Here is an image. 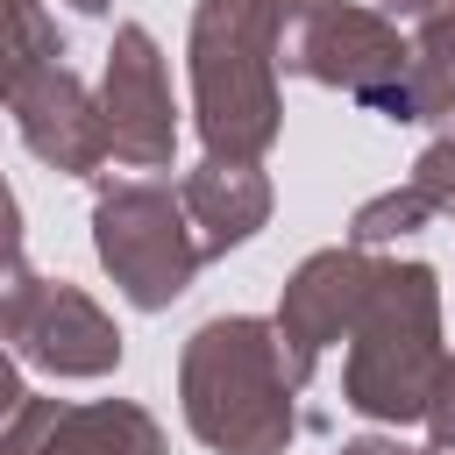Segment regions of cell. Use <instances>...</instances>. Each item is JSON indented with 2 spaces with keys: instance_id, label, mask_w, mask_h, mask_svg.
<instances>
[{
  "instance_id": "obj_1",
  "label": "cell",
  "mask_w": 455,
  "mask_h": 455,
  "mask_svg": "<svg viewBox=\"0 0 455 455\" xmlns=\"http://www.w3.org/2000/svg\"><path fill=\"white\" fill-rule=\"evenodd\" d=\"M185 427L213 455H284L299 434V377L284 363L277 320L220 313L178 355Z\"/></svg>"
},
{
  "instance_id": "obj_2",
  "label": "cell",
  "mask_w": 455,
  "mask_h": 455,
  "mask_svg": "<svg viewBox=\"0 0 455 455\" xmlns=\"http://www.w3.org/2000/svg\"><path fill=\"white\" fill-rule=\"evenodd\" d=\"M441 284L427 263H384L355 327H348V363H341V405L384 427L427 419L434 377H441Z\"/></svg>"
},
{
  "instance_id": "obj_3",
  "label": "cell",
  "mask_w": 455,
  "mask_h": 455,
  "mask_svg": "<svg viewBox=\"0 0 455 455\" xmlns=\"http://www.w3.org/2000/svg\"><path fill=\"white\" fill-rule=\"evenodd\" d=\"M192 121L206 156L263 164L284 128L270 0H199L192 7Z\"/></svg>"
},
{
  "instance_id": "obj_4",
  "label": "cell",
  "mask_w": 455,
  "mask_h": 455,
  "mask_svg": "<svg viewBox=\"0 0 455 455\" xmlns=\"http://www.w3.org/2000/svg\"><path fill=\"white\" fill-rule=\"evenodd\" d=\"M270 43H277V71L334 85L384 121H412V100H405L412 43L398 36L391 14L348 7V0H270Z\"/></svg>"
},
{
  "instance_id": "obj_5",
  "label": "cell",
  "mask_w": 455,
  "mask_h": 455,
  "mask_svg": "<svg viewBox=\"0 0 455 455\" xmlns=\"http://www.w3.org/2000/svg\"><path fill=\"white\" fill-rule=\"evenodd\" d=\"M92 249H100L107 277L121 284V299L142 306V313H164L171 299H185L199 263H206V249H199L192 220H185V199L164 178H114V185H100V199H92Z\"/></svg>"
},
{
  "instance_id": "obj_6",
  "label": "cell",
  "mask_w": 455,
  "mask_h": 455,
  "mask_svg": "<svg viewBox=\"0 0 455 455\" xmlns=\"http://www.w3.org/2000/svg\"><path fill=\"white\" fill-rule=\"evenodd\" d=\"M100 121H107V149L128 171H164L178 149V107H171V71L164 50L142 21H121L107 43V71H100Z\"/></svg>"
},
{
  "instance_id": "obj_7",
  "label": "cell",
  "mask_w": 455,
  "mask_h": 455,
  "mask_svg": "<svg viewBox=\"0 0 455 455\" xmlns=\"http://www.w3.org/2000/svg\"><path fill=\"white\" fill-rule=\"evenodd\" d=\"M377 270H384V256H370V249H355V242L313 249V256L291 270V284H284V299H277V341H284V363H291L299 384L320 370V355H327L334 341H348V327H355Z\"/></svg>"
},
{
  "instance_id": "obj_8",
  "label": "cell",
  "mask_w": 455,
  "mask_h": 455,
  "mask_svg": "<svg viewBox=\"0 0 455 455\" xmlns=\"http://www.w3.org/2000/svg\"><path fill=\"white\" fill-rule=\"evenodd\" d=\"M0 455H164V427L128 398H100V405L28 398L0 434Z\"/></svg>"
},
{
  "instance_id": "obj_9",
  "label": "cell",
  "mask_w": 455,
  "mask_h": 455,
  "mask_svg": "<svg viewBox=\"0 0 455 455\" xmlns=\"http://www.w3.org/2000/svg\"><path fill=\"white\" fill-rule=\"evenodd\" d=\"M7 114H14V128H21V142H28V156L50 164V171H64V178H92V171L114 156V149H107L100 100L85 92V78H78L71 64H50Z\"/></svg>"
},
{
  "instance_id": "obj_10",
  "label": "cell",
  "mask_w": 455,
  "mask_h": 455,
  "mask_svg": "<svg viewBox=\"0 0 455 455\" xmlns=\"http://www.w3.org/2000/svg\"><path fill=\"white\" fill-rule=\"evenodd\" d=\"M14 348L50 377H107V370H121V327L64 277L36 284V299H28L21 327H14Z\"/></svg>"
},
{
  "instance_id": "obj_11",
  "label": "cell",
  "mask_w": 455,
  "mask_h": 455,
  "mask_svg": "<svg viewBox=\"0 0 455 455\" xmlns=\"http://www.w3.org/2000/svg\"><path fill=\"white\" fill-rule=\"evenodd\" d=\"M178 199H185V220H192V235H199V249H206V263L213 256H228V249H242L263 220H270V178L256 171V164H228V156H206L199 171H185V185H178Z\"/></svg>"
},
{
  "instance_id": "obj_12",
  "label": "cell",
  "mask_w": 455,
  "mask_h": 455,
  "mask_svg": "<svg viewBox=\"0 0 455 455\" xmlns=\"http://www.w3.org/2000/svg\"><path fill=\"white\" fill-rule=\"evenodd\" d=\"M50 64H64V28L43 0H0V107H14Z\"/></svg>"
},
{
  "instance_id": "obj_13",
  "label": "cell",
  "mask_w": 455,
  "mask_h": 455,
  "mask_svg": "<svg viewBox=\"0 0 455 455\" xmlns=\"http://www.w3.org/2000/svg\"><path fill=\"white\" fill-rule=\"evenodd\" d=\"M405 100H412V121H441V128H455V7L412 28Z\"/></svg>"
},
{
  "instance_id": "obj_14",
  "label": "cell",
  "mask_w": 455,
  "mask_h": 455,
  "mask_svg": "<svg viewBox=\"0 0 455 455\" xmlns=\"http://www.w3.org/2000/svg\"><path fill=\"white\" fill-rule=\"evenodd\" d=\"M427 220H434V206H427L412 185H391V192H377V199H363V206H355L348 242H355V249H377V242H398V235L427 228Z\"/></svg>"
},
{
  "instance_id": "obj_15",
  "label": "cell",
  "mask_w": 455,
  "mask_h": 455,
  "mask_svg": "<svg viewBox=\"0 0 455 455\" xmlns=\"http://www.w3.org/2000/svg\"><path fill=\"white\" fill-rule=\"evenodd\" d=\"M405 185L434 206V220H455V128H441V135L419 149V164H412Z\"/></svg>"
},
{
  "instance_id": "obj_16",
  "label": "cell",
  "mask_w": 455,
  "mask_h": 455,
  "mask_svg": "<svg viewBox=\"0 0 455 455\" xmlns=\"http://www.w3.org/2000/svg\"><path fill=\"white\" fill-rule=\"evenodd\" d=\"M427 434H434V441H455V348H448V363H441V377H434V398H427Z\"/></svg>"
},
{
  "instance_id": "obj_17",
  "label": "cell",
  "mask_w": 455,
  "mask_h": 455,
  "mask_svg": "<svg viewBox=\"0 0 455 455\" xmlns=\"http://www.w3.org/2000/svg\"><path fill=\"white\" fill-rule=\"evenodd\" d=\"M28 405V384H21V370H14V355L0 348V434L14 427V412Z\"/></svg>"
},
{
  "instance_id": "obj_18",
  "label": "cell",
  "mask_w": 455,
  "mask_h": 455,
  "mask_svg": "<svg viewBox=\"0 0 455 455\" xmlns=\"http://www.w3.org/2000/svg\"><path fill=\"white\" fill-rule=\"evenodd\" d=\"M455 0H377V14H405V21H434V14H448Z\"/></svg>"
},
{
  "instance_id": "obj_19",
  "label": "cell",
  "mask_w": 455,
  "mask_h": 455,
  "mask_svg": "<svg viewBox=\"0 0 455 455\" xmlns=\"http://www.w3.org/2000/svg\"><path fill=\"white\" fill-rule=\"evenodd\" d=\"M334 455H419V448H405V441H391V434H363V441H341Z\"/></svg>"
},
{
  "instance_id": "obj_20",
  "label": "cell",
  "mask_w": 455,
  "mask_h": 455,
  "mask_svg": "<svg viewBox=\"0 0 455 455\" xmlns=\"http://www.w3.org/2000/svg\"><path fill=\"white\" fill-rule=\"evenodd\" d=\"M21 249V206H14V192L0 185V256H14Z\"/></svg>"
},
{
  "instance_id": "obj_21",
  "label": "cell",
  "mask_w": 455,
  "mask_h": 455,
  "mask_svg": "<svg viewBox=\"0 0 455 455\" xmlns=\"http://www.w3.org/2000/svg\"><path fill=\"white\" fill-rule=\"evenodd\" d=\"M71 7H78V14H107L114 0H71Z\"/></svg>"
},
{
  "instance_id": "obj_22",
  "label": "cell",
  "mask_w": 455,
  "mask_h": 455,
  "mask_svg": "<svg viewBox=\"0 0 455 455\" xmlns=\"http://www.w3.org/2000/svg\"><path fill=\"white\" fill-rule=\"evenodd\" d=\"M419 455H455V441H427V448H419Z\"/></svg>"
}]
</instances>
